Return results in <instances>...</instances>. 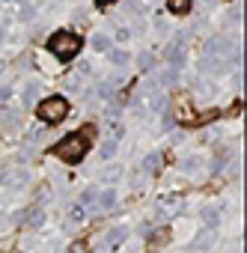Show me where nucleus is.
I'll use <instances>...</instances> for the list:
<instances>
[{
	"label": "nucleus",
	"mask_w": 247,
	"mask_h": 253,
	"mask_svg": "<svg viewBox=\"0 0 247 253\" xmlns=\"http://www.w3.org/2000/svg\"><path fill=\"white\" fill-rule=\"evenodd\" d=\"M39 119H45V122H60L66 113H69V101L66 98H60V95H51V98H45L42 104H39Z\"/></svg>",
	"instance_id": "obj_3"
},
{
	"label": "nucleus",
	"mask_w": 247,
	"mask_h": 253,
	"mask_svg": "<svg viewBox=\"0 0 247 253\" xmlns=\"http://www.w3.org/2000/svg\"><path fill=\"white\" fill-rule=\"evenodd\" d=\"M95 3H101V6H110V3H116V0H95Z\"/></svg>",
	"instance_id": "obj_7"
},
{
	"label": "nucleus",
	"mask_w": 247,
	"mask_h": 253,
	"mask_svg": "<svg viewBox=\"0 0 247 253\" xmlns=\"http://www.w3.org/2000/svg\"><path fill=\"white\" fill-rule=\"evenodd\" d=\"M167 6H170L173 15H185L191 9V0H167Z\"/></svg>",
	"instance_id": "obj_4"
},
{
	"label": "nucleus",
	"mask_w": 247,
	"mask_h": 253,
	"mask_svg": "<svg viewBox=\"0 0 247 253\" xmlns=\"http://www.w3.org/2000/svg\"><path fill=\"white\" fill-rule=\"evenodd\" d=\"M72 253H89V250H86L83 244H75V247H72Z\"/></svg>",
	"instance_id": "obj_6"
},
{
	"label": "nucleus",
	"mask_w": 247,
	"mask_h": 253,
	"mask_svg": "<svg viewBox=\"0 0 247 253\" xmlns=\"http://www.w3.org/2000/svg\"><path fill=\"white\" fill-rule=\"evenodd\" d=\"M86 146H89V143H86L81 134H69L66 140H60V143L54 146V155H57L60 161H66V164H78V161H83Z\"/></svg>",
	"instance_id": "obj_1"
},
{
	"label": "nucleus",
	"mask_w": 247,
	"mask_h": 253,
	"mask_svg": "<svg viewBox=\"0 0 247 253\" xmlns=\"http://www.w3.org/2000/svg\"><path fill=\"white\" fill-rule=\"evenodd\" d=\"M78 134H81V137H83V140H86V143H89V140H92V137H95V128H92V125H83V128H81V131H78Z\"/></svg>",
	"instance_id": "obj_5"
},
{
	"label": "nucleus",
	"mask_w": 247,
	"mask_h": 253,
	"mask_svg": "<svg viewBox=\"0 0 247 253\" xmlns=\"http://www.w3.org/2000/svg\"><path fill=\"white\" fill-rule=\"evenodd\" d=\"M81 39L75 36V33H54L51 39H48V48H51V54L54 57H60V60H72L78 51H81Z\"/></svg>",
	"instance_id": "obj_2"
}]
</instances>
